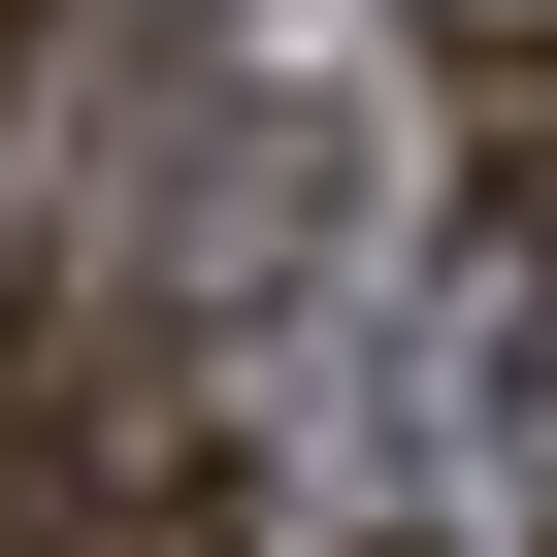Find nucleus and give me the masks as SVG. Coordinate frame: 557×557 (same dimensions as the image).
Segmentation results:
<instances>
[{
    "label": "nucleus",
    "instance_id": "obj_1",
    "mask_svg": "<svg viewBox=\"0 0 557 557\" xmlns=\"http://www.w3.org/2000/svg\"><path fill=\"white\" fill-rule=\"evenodd\" d=\"M426 132H459V230H492V296H557V34H426Z\"/></svg>",
    "mask_w": 557,
    "mask_h": 557
},
{
    "label": "nucleus",
    "instance_id": "obj_2",
    "mask_svg": "<svg viewBox=\"0 0 557 557\" xmlns=\"http://www.w3.org/2000/svg\"><path fill=\"white\" fill-rule=\"evenodd\" d=\"M34 66H66V0H0V99H34Z\"/></svg>",
    "mask_w": 557,
    "mask_h": 557
},
{
    "label": "nucleus",
    "instance_id": "obj_3",
    "mask_svg": "<svg viewBox=\"0 0 557 557\" xmlns=\"http://www.w3.org/2000/svg\"><path fill=\"white\" fill-rule=\"evenodd\" d=\"M524 557H557V524H524Z\"/></svg>",
    "mask_w": 557,
    "mask_h": 557
},
{
    "label": "nucleus",
    "instance_id": "obj_4",
    "mask_svg": "<svg viewBox=\"0 0 557 557\" xmlns=\"http://www.w3.org/2000/svg\"><path fill=\"white\" fill-rule=\"evenodd\" d=\"M361 557H394V524H361Z\"/></svg>",
    "mask_w": 557,
    "mask_h": 557
}]
</instances>
